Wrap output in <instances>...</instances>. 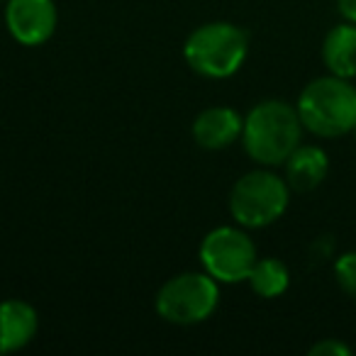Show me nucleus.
Instances as JSON below:
<instances>
[{"label":"nucleus","mask_w":356,"mask_h":356,"mask_svg":"<svg viewBox=\"0 0 356 356\" xmlns=\"http://www.w3.org/2000/svg\"><path fill=\"white\" fill-rule=\"evenodd\" d=\"M302 122L298 108L286 100H261L244 118V152L259 166H281L302 142Z\"/></svg>","instance_id":"f257e3e1"},{"label":"nucleus","mask_w":356,"mask_h":356,"mask_svg":"<svg viewBox=\"0 0 356 356\" xmlns=\"http://www.w3.org/2000/svg\"><path fill=\"white\" fill-rule=\"evenodd\" d=\"M296 108L302 127L315 137H344L356 127V86L332 74L320 76L300 90Z\"/></svg>","instance_id":"f03ea898"},{"label":"nucleus","mask_w":356,"mask_h":356,"mask_svg":"<svg viewBox=\"0 0 356 356\" xmlns=\"http://www.w3.org/2000/svg\"><path fill=\"white\" fill-rule=\"evenodd\" d=\"M249 54V37L232 22H205L188 35L184 59L203 79L222 81L244 66Z\"/></svg>","instance_id":"7ed1b4c3"},{"label":"nucleus","mask_w":356,"mask_h":356,"mask_svg":"<svg viewBox=\"0 0 356 356\" xmlns=\"http://www.w3.org/2000/svg\"><path fill=\"white\" fill-rule=\"evenodd\" d=\"M291 203V186L286 178L268 171V166L254 168L237 178L229 191V215L244 229H264L281 220Z\"/></svg>","instance_id":"20e7f679"},{"label":"nucleus","mask_w":356,"mask_h":356,"mask_svg":"<svg viewBox=\"0 0 356 356\" xmlns=\"http://www.w3.org/2000/svg\"><path fill=\"white\" fill-rule=\"evenodd\" d=\"M220 305V283L208 271H186L168 278L154 298L156 315L171 325H200Z\"/></svg>","instance_id":"39448f33"},{"label":"nucleus","mask_w":356,"mask_h":356,"mask_svg":"<svg viewBox=\"0 0 356 356\" xmlns=\"http://www.w3.org/2000/svg\"><path fill=\"white\" fill-rule=\"evenodd\" d=\"M203 271H208L218 283H242L249 278L257 264V244L252 242L244 227L210 229L198 249Z\"/></svg>","instance_id":"423d86ee"},{"label":"nucleus","mask_w":356,"mask_h":356,"mask_svg":"<svg viewBox=\"0 0 356 356\" xmlns=\"http://www.w3.org/2000/svg\"><path fill=\"white\" fill-rule=\"evenodd\" d=\"M59 25L54 0H8L6 27L22 47H42L54 37Z\"/></svg>","instance_id":"0eeeda50"},{"label":"nucleus","mask_w":356,"mask_h":356,"mask_svg":"<svg viewBox=\"0 0 356 356\" xmlns=\"http://www.w3.org/2000/svg\"><path fill=\"white\" fill-rule=\"evenodd\" d=\"M244 118L237 110L227 105H213L205 108L198 118L193 120V142L205 152H220V149L232 147L237 139H242Z\"/></svg>","instance_id":"6e6552de"},{"label":"nucleus","mask_w":356,"mask_h":356,"mask_svg":"<svg viewBox=\"0 0 356 356\" xmlns=\"http://www.w3.org/2000/svg\"><path fill=\"white\" fill-rule=\"evenodd\" d=\"M40 330V315L35 305L20 298L0 302V356L25 349Z\"/></svg>","instance_id":"1a4fd4ad"},{"label":"nucleus","mask_w":356,"mask_h":356,"mask_svg":"<svg viewBox=\"0 0 356 356\" xmlns=\"http://www.w3.org/2000/svg\"><path fill=\"white\" fill-rule=\"evenodd\" d=\"M286 181L291 191L307 193L315 191L330 173V156L315 144H298L296 152L286 159Z\"/></svg>","instance_id":"9d476101"},{"label":"nucleus","mask_w":356,"mask_h":356,"mask_svg":"<svg viewBox=\"0 0 356 356\" xmlns=\"http://www.w3.org/2000/svg\"><path fill=\"white\" fill-rule=\"evenodd\" d=\"M322 64L332 76L356 79V25L341 22L325 35L322 42Z\"/></svg>","instance_id":"9b49d317"},{"label":"nucleus","mask_w":356,"mask_h":356,"mask_svg":"<svg viewBox=\"0 0 356 356\" xmlns=\"http://www.w3.org/2000/svg\"><path fill=\"white\" fill-rule=\"evenodd\" d=\"M247 283L252 286V291L257 293L259 298L271 300V298H278L288 291V286H291V271H288L286 264L276 257L257 259Z\"/></svg>","instance_id":"f8f14e48"},{"label":"nucleus","mask_w":356,"mask_h":356,"mask_svg":"<svg viewBox=\"0 0 356 356\" xmlns=\"http://www.w3.org/2000/svg\"><path fill=\"white\" fill-rule=\"evenodd\" d=\"M334 278L337 286L356 300V252H344L334 261Z\"/></svg>","instance_id":"ddd939ff"},{"label":"nucleus","mask_w":356,"mask_h":356,"mask_svg":"<svg viewBox=\"0 0 356 356\" xmlns=\"http://www.w3.org/2000/svg\"><path fill=\"white\" fill-rule=\"evenodd\" d=\"M310 356H351V349L339 339H322L310 346Z\"/></svg>","instance_id":"4468645a"},{"label":"nucleus","mask_w":356,"mask_h":356,"mask_svg":"<svg viewBox=\"0 0 356 356\" xmlns=\"http://www.w3.org/2000/svg\"><path fill=\"white\" fill-rule=\"evenodd\" d=\"M337 8H339V15L346 22H354L356 25V0H337Z\"/></svg>","instance_id":"2eb2a0df"},{"label":"nucleus","mask_w":356,"mask_h":356,"mask_svg":"<svg viewBox=\"0 0 356 356\" xmlns=\"http://www.w3.org/2000/svg\"><path fill=\"white\" fill-rule=\"evenodd\" d=\"M354 137H356V127H354Z\"/></svg>","instance_id":"dca6fc26"}]
</instances>
